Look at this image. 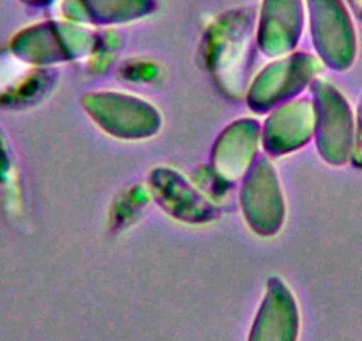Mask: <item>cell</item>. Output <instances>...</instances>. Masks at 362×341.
Masks as SVG:
<instances>
[{
  "mask_svg": "<svg viewBox=\"0 0 362 341\" xmlns=\"http://www.w3.org/2000/svg\"><path fill=\"white\" fill-rule=\"evenodd\" d=\"M357 2V9L361 11V16H362V0H355Z\"/></svg>",
  "mask_w": 362,
  "mask_h": 341,
  "instance_id": "obj_3",
  "label": "cell"
},
{
  "mask_svg": "<svg viewBox=\"0 0 362 341\" xmlns=\"http://www.w3.org/2000/svg\"><path fill=\"white\" fill-rule=\"evenodd\" d=\"M298 308L283 283L270 284L249 341H297Z\"/></svg>",
  "mask_w": 362,
  "mask_h": 341,
  "instance_id": "obj_1",
  "label": "cell"
},
{
  "mask_svg": "<svg viewBox=\"0 0 362 341\" xmlns=\"http://www.w3.org/2000/svg\"><path fill=\"white\" fill-rule=\"evenodd\" d=\"M354 163L357 167H362V100H361V107H358V127H357V139H355Z\"/></svg>",
  "mask_w": 362,
  "mask_h": 341,
  "instance_id": "obj_2",
  "label": "cell"
}]
</instances>
